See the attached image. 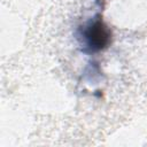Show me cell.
Segmentation results:
<instances>
[{"instance_id":"obj_1","label":"cell","mask_w":147,"mask_h":147,"mask_svg":"<svg viewBox=\"0 0 147 147\" xmlns=\"http://www.w3.org/2000/svg\"><path fill=\"white\" fill-rule=\"evenodd\" d=\"M83 37L91 51H100L109 41V32L100 20L87 24L83 31Z\"/></svg>"}]
</instances>
